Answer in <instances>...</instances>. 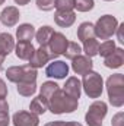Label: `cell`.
<instances>
[{"mask_svg":"<svg viewBox=\"0 0 124 126\" xmlns=\"http://www.w3.org/2000/svg\"><path fill=\"white\" fill-rule=\"evenodd\" d=\"M45 126H64V122L63 120H57V122H50Z\"/></svg>","mask_w":124,"mask_h":126,"instance_id":"obj_35","label":"cell"},{"mask_svg":"<svg viewBox=\"0 0 124 126\" xmlns=\"http://www.w3.org/2000/svg\"><path fill=\"white\" fill-rule=\"evenodd\" d=\"M10 119H9V113H0V126H9Z\"/></svg>","mask_w":124,"mask_h":126,"instance_id":"obj_32","label":"cell"},{"mask_svg":"<svg viewBox=\"0 0 124 126\" xmlns=\"http://www.w3.org/2000/svg\"><path fill=\"white\" fill-rule=\"evenodd\" d=\"M63 91L67 95L79 100L80 98V93H82V82L76 76H70V78H67V81H66V84L63 87Z\"/></svg>","mask_w":124,"mask_h":126,"instance_id":"obj_14","label":"cell"},{"mask_svg":"<svg viewBox=\"0 0 124 126\" xmlns=\"http://www.w3.org/2000/svg\"><path fill=\"white\" fill-rule=\"evenodd\" d=\"M115 43L112 40H105L102 44H99V50H98V54H101L102 57H107L110 56L114 50H115Z\"/></svg>","mask_w":124,"mask_h":126,"instance_id":"obj_26","label":"cell"},{"mask_svg":"<svg viewBox=\"0 0 124 126\" xmlns=\"http://www.w3.org/2000/svg\"><path fill=\"white\" fill-rule=\"evenodd\" d=\"M79 54H82V47H80L77 43H74V41H69V44H67V47H66V51H64L66 59L73 60V59L77 57Z\"/></svg>","mask_w":124,"mask_h":126,"instance_id":"obj_25","label":"cell"},{"mask_svg":"<svg viewBox=\"0 0 124 126\" xmlns=\"http://www.w3.org/2000/svg\"><path fill=\"white\" fill-rule=\"evenodd\" d=\"M105 1H112V0H105Z\"/></svg>","mask_w":124,"mask_h":126,"instance_id":"obj_40","label":"cell"},{"mask_svg":"<svg viewBox=\"0 0 124 126\" xmlns=\"http://www.w3.org/2000/svg\"><path fill=\"white\" fill-rule=\"evenodd\" d=\"M111 125H112V126H124V114L121 113V111H120V113H117V114L112 117Z\"/></svg>","mask_w":124,"mask_h":126,"instance_id":"obj_30","label":"cell"},{"mask_svg":"<svg viewBox=\"0 0 124 126\" xmlns=\"http://www.w3.org/2000/svg\"><path fill=\"white\" fill-rule=\"evenodd\" d=\"M15 50V40L13 35H10L9 32H1L0 34V54H3L4 57L7 54H10Z\"/></svg>","mask_w":124,"mask_h":126,"instance_id":"obj_17","label":"cell"},{"mask_svg":"<svg viewBox=\"0 0 124 126\" xmlns=\"http://www.w3.org/2000/svg\"><path fill=\"white\" fill-rule=\"evenodd\" d=\"M56 57H57V56H54V54L48 50V47H41V46H39V48H37V50L34 51L32 57L29 59V66H32L34 69H38V67L45 66L50 60H54Z\"/></svg>","mask_w":124,"mask_h":126,"instance_id":"obj_7","label":"cell"},{"mask_svg":"<svg viewBox=\"0 0 124 126\" xmlns=\"http://www.w3.org/2000/svg\"><path fill=\"white\" fill-rule=\"evenodd\" d=\"M0 113H9V104L4 98H0Z\"/></svg>","mask_w":124,"mask_h":126,"instance_id":"obj_33","label":"cell"},{"mask_svg":"<svg viewBox=\"0 0 124 126\" xmlns=\"http://www.w3.org/2000/svg\"><path fill=\"white\" fill-rule=\"evenodd\" d=\"M104 59H105L104 60V64L107 67H110V69H118V67L123 66V63H124V50L118 47L110 56H107Z\"/></svg>","mask_w":124,"mask_h":126,"instance_id":"obj_16","label":"cell"},{"mask_svg":"<svg viewBox=\"0 0 124 126\" xmlns=\"http://www.w3.org/2000/svg\"><path fill=\"white\" fill-rule=\"evenodd\" d=\"M67 44H69V40L66 38V35L62 34V32L54 31V34H53V37H51V40H50L47 47H48V50L54 56H60V54H64Z\"/></svg>","mask_w":124,"mask_h":126,"instance_id":"obj_9","label":"cell"},{"mask_svg":"<svg viewBox=\"0 0 124 126\" xmlns=\"http://www.w3.org/2000/svg\"><path fill=\"white\" fill-rule=\"evenodd\" d=\"M54 7L57 10H73L74 9V0H56Z\"/></svg>","mask_w":124,"mask_h":126,"instance_id":"obj_28","label":"cell"},{"mask_svg":"<svg viewBox=\"0 0 124 126\" xmlns=\"http://www.w3.org/2000/svg\"><path fill=\"white\" fill-rule=\"evenodd\" d=\"M117 27H118V21L112 15H104L93 25V28H95V37H98L101 40H110L115 34Z\"/></svg>","mask_w":124,"mask_h":126,"instance_id":"obj_5","label":"cell"},{"mask_svg":"<svg viewBox=\"0 0 124 126\" xmlns=\"http://www.w3.org/2000/svg\"><path fill=\"white\" fill-rule=\"evenodd\" d=\"M54 21L59 27L62 28H69L74 24L76 21V13L73 10H57L54 13Z\"/></svg>","mask_w":124,"mask_h":126,"instance_id":"obj_13","label":"cell"},{"mask_svg":"<svg viewBox=\"0 0 124 126\" xmlns=\"http://www.w3.org/2000/svg\"><path fill=\"white\" fill-rule=\"evenodd\" d=\"M35 37V28L31 24H22L16 28V38L18 41H29Z\"/></svg>","mask_w":124,"mask_h":126,"instance_id":"obj_19","label":"cell"},{"mask_svg":"<svg viewBox=\"0 0 124 126\" xmlns=\"http://www.w3.org/2000/svg\"><path fill=\"white\" fill-rule=\"evenodd\" d=\"M107 93L110 104L114 107H121L124 104V75L114 73L107 79Z\"/></svg>","mask_w":124,"mask_h":126,"instance_id":"obj_2","label":"cell"},{"mask_svg":"<svg viewBox=\"0 0 124 126\" xmlns=\"http://www.w3.org/2000/svg\"><path fill=\"white\" fill-rule=\"evenodd\" d=\"M95 38V28L93 24L91 22H82L77 28V40H80L82 43L86 40H92Z\"/></svg>","mask_w":124,"mask_h":126,"instance_id":"obj_21","label":"cell"},{"mask_svg":"<svg viewBox=\"0 0 124 126\" xmlns=\"http://www.w3.org/2000/svg\"><path fill=\"white\" fill-rule=\"evenodd\" d=\"M3 62H4V56H3V54H0V69H1V64H3Z\"/></svg>","mask_w":124,"mask_h":126,"instance_id":"obj_38","label":"cell"},{"mask_svg":"<svg viewBox=\"0 0 124 126\" xmlns=\"http://www.w3.org/2000/svg\"><path fill=\"white\" fill-rule=\"evenodd\" d=\"M34 51L35 48L29 41H18V44H15V54L21 60H29Z\"/></svg>","mask_w":124,"mask_h":126,"instance_id":"obj_15","label":"cell"},{"mask_svg":"<svg viewBox=\"0 0 124 126\" xmlns=\"http://www.w3.org/2000/svg\"><path fill=\"white\" fill-rule=\"evenodd\" d=\"M37 69H34L29 64L25 66H10L6 70V76L10 82L19 84V82H35L37 81Z\"/></svg>","mask_w":124,"mask_h":126,"instance_id":"obj_4","label":"cell"},{"mask_svg":"<svg viewBox=\"0 0 124 126\" xmlns=\"http://www.w3.org/2000/svg\"><path fill=\"white\" fill-rule=\"evenodd\" d=\"M92 67H93V63H92V60H91V57H88V56L79 54L77 57H74V59L72 60V69H73V72L77 73V75H85V73L91 72Z\"/></svg>","mask_w":124,"mask_h":126,"instance_id":"obj_11","label":"cell"},{"mask_svg":"<svg viewBox=\"0 0 124 126\" xmlns=\"http://www.w3.org/2000/svg\"><path fill=\"white\" fill-rule=\"evenodd\" d=\"M19 18H21L19 10H18V7H15V6H7V7H4V9L1 10V13H0V21H1V24L6 25V27H15V25L18 24Z\"/></svg>","mask_w":124,"mask_h":126,"instance_id":"obj_12","label":"cell"},{"mask_svg":"<svg viewBox=\"0 0 124 126\" xmlns=\"http://www.w3.org/2000/svg\"><path fill=\"white\" fill-rule=\"evenodd\" d=\"M7 97V87H6V82L0 78V98H6Z\"/></svg>","mask_w":124,"mask_h":126,"instance_id":"obj_31","label":"cell"},{"mask_svg":"<svg viewBox=\"0 0 124 126\" xmlns=\"http://www.w3.org/2000/svg\"><path fill=\"white\" fill-rule=\"evenodd\" d=\"M57 90H59V85H57L56 82H53V81H47V82H44V84L39 87V93H41L39 95H42V97L48 101Z\"/></svg>","mask_w":124,"mask_h":126,"instance_id":"obj_22","label":"cell"},{"mask_svg":"<svg viewBox=\"0 0 124 126\" xmlns=\"http://www.w3.org/2000/svg\"><path fill=\"white\" fill-rule=\"evenodd\" d=\"M45 75L54 79H64L69 75V64L63 60H53L51 63L47 64Z\"/></svg>","mask_w":124,"mask_h":126,"instance_id":"obj_8","label":"cell"},{"mask_svg":"<svg viewBox=\"0 0 124 126\" xmlns=\"http://www.w3.org/2000/svg\"><path fill=\"white\" fill-rule=\"evenodd\" d=\"M13 126H38L39 117L31 111H18L12 117Z\"/></svg>","mask_w":124,"mask_h":126,"instance_id":"obj_10","label":"cell"},{"mask_svg":"<svg viewBox=\"0 0 124 126\" xmlns=\"http://www.w3.org/2000/svg\"><path fill=\"white\" fill-rule=\"evenodd\" d=\"M54 1L56 0H37V7L44 12H50L54 9Z\"/></svg>","mask_w":124,"mask_h":126,"instance_id":"obj_29","label":"cell"},{"mask_svg":"<svg viewBox=\"0 0 124 126\" xmlns=\"http://www.w3.org/2000/svg\"><path fill=\"white\" fill-rule=\"evenodd\" d=\"M123 28H124V24H121V25H118V27H117V32H118V41H120V43H124Z\"/></svg>","mask_w":124,"mask_h":126,"instance_id":"obj_34","label":"cell"},{"mask_svg":"<svg viewBox=\"0 0 124 126\" xmlns=\"http://www.w3.org/2000/svg\"><path fill=\"white\" fill-rule=\"evenodd\" d=\"M37 91V84L35 82H19L18 84V93L24 97H31Z\"/></svg>","mask_w":124,"mask_h":126,"instance_id":"obj_24","label":"cell"},{"mask_svg":"<svg viewBox=\"0 0 124 126\" xmlns=\"http://www.w3.org/2000/svg\"><path fill=\"white\" fill-rule=\"evenodd\" d=\"M29 110H31V113L37 114V116L44 114V113L48 110V101H47L42 95H38V97H35V98L31 101Z\"/></svg>","mask_w":124,"mask_h":126,"instance_id":"obj_20","label":"cell"},{"mask_svg":"<svg viewBox=\"0 0 124 126\" xmlns=\"http://www.w3.org/2000/svg\"><path fill=\"white\" fill-rule=\"evenodd\" d=\"M93 0H74V9L77 12H89L93 9Z\"/></svg>","mask_w":124,"mask_h":126,"instance_id":"obj_27","label":"cell"},{"mask_svg":"<svg viewBox=\"0 0 124 126\" xmlns=\"http://www.w3.org/2000/svg\"><path fill=\"white\" fill-rule=\"evenodd\" d=\"M64 126H82L77 122H64Z\"/></svg>","mask_w":124,"mask_h":126,"instance_id":"obj_37","label":"cell"},{"mask_svg":"<svg viewBox=\"0 0 124 126\" xmlns=\"http://www.w3.org/2000/svg\"><path fill=\"white\" fill-rule=\"evenodd\" d=\"M53 34H54V30L51 27L45 25V27H41L38 31H35V40L38 41V44L41 47H47L51 37H53Z\"/></svg>","mask_w":124,"mask_h":126,"instance_id":"obj_18","label":"cell"},{"mask_svg":"<svg viewBox=\"0 0 124 126\" xmlns=\"http://www.w3.org/2000/svg\"><path fill=\"white\" fill-rule=\"evenodd\" d=\"M31 0H15V3L16 4H19V6H25V4H28Z\"/></svg>","mask_w":124,"mask_h":126,"instance_id":"obj_36","label":"cell"},{"mask_svg":"<svg viewBox=\"0 0 124 126\" xmlns=\"http://www.w3.org/2000/svg\"><path fill=\"white\" fill-rule=\"evenodd\" d=\"M79 100L67 95L63 90H57L53 97L48 100V110L53 114H63V113H73L77 109Z\"/></svg>","mask_w":124,"mask_h":126,"instance_id":"obj_1","label":"cell"},{"mask_svg":"<svg viewBox=\"0 0 124 126\" xmlns=\"http://www.w3.org/2000/svg\"><path fill=\"white\" fill-rule=\"evenodd\" d=\"M4 1H6V0H0V4H3V3H4Z\"/></svg>","mask_w":124,"mask_h":126,"instance_id":"obj_39","label":"cell"},{"mask_svg":"<svg viewBox=\"0 0 124 126\" xmlns=\"http://www.w3.org/2000/svg\"><path fill=\"white\" fill-rule=\"evenodd\" d=\"M80 82H82V88H83L85 94L88 95L89 98H99L102 95L104 81H102V76L98 72L91 70V72L85 73L83 79Z\"/></svg>","mask_w":124,"mask_h":126,"instance_id":"obj_3","label":"cell"},{"mask_svg":"<svg viewBox=\"0 0 124 126\" xmlns=\"http://www.w3.org/2000/svg\"><path fill=\"white\" fill-rule=\"evenodd\" d=\"M98 50H99V43H98V40H86V41H83V51H85V54L88 56V57H93V56H96L98 54Z\"/></svg>","mask_w":124,"mask_h":126,"instance_id":"obj_23","label":"cell"},{"mask_svg":"<svg viewBox=\"0 0 124 126\" xmlns=\"http://www.w3.org/2000/svg\"><path fill=\"white\" fill-rule=\"evenodd\" d=\"M108 106L104 101H93L89 106L86 114H85V122L88 126H102V120L107 116Z\"/></svg>","mask_w":124,"mask_h":126,"instance_id":"obj_6","label":"cell"}]
</instances>
